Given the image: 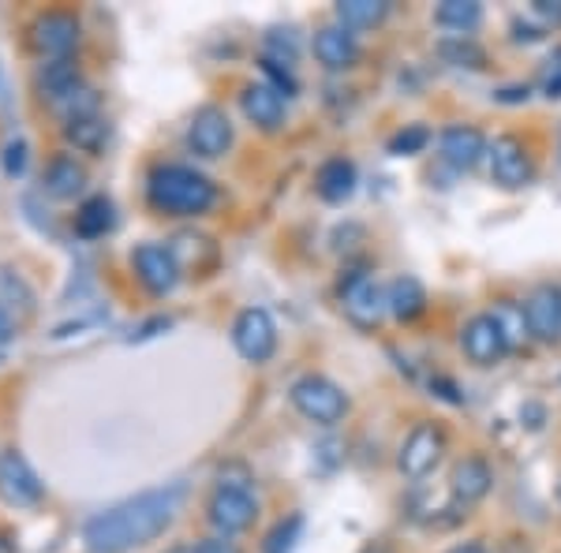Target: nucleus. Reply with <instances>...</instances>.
<instances>
[{"label":"nucleus","instance_id":"obj_1","mask_svg":"<svg viewBox=\"0 0 561 553\" xmlns=\"http://www.w3.org/2000/svg\"><path fill=\"white\" fill-rule=\"evenodd\" d=\"M187 486L169 483L153 486L142 494L128 497V502L113 505V509L90 516L83 523V542L90 553H128L158 539L169 523L176 520L180 505H184Z\"/></svg>","mask_w":561,"mask_h":553},{"label":"nucleus","instance_id":"obj_24","mask_svg":"<svg viewBox=\"0 0 561 553\" xmlns=\"http://www.w3.org/2000/svg\"><path fill=\"white\" fill-rule=\"evenodd\" d=\"M113 224H116V210L105 195H90L76 214V232L83 235V240H98V235H105Z\"/></svg>","mask_w":561,"mask_h":553},{"label":"nucleus","instance_id":"obj_12","mask_svg":"<svg viewBox=\"0 0 561 553\" xmlns=\"http://www.w3.org/2000/svg\"><path fill=\"white\" fill-rule=\"evenodd\" d=\"M45 494L42 479L34 475V468L26 464L23 452L8 449L0 452V497L8 505H38Z\"/></svg>","mask_w":561,"mask_h":553},{"label":"nucleus","instance_id":"obj_27","mask_svg":"<svg viewBox=\"0 0 561 553\" xmlns=\"http://www.w3.org/2000/svg\"><path fill=\"white\" fill-rule=\"evenodd\" d=\"M386 0H341L337 4V23L348 26V31H370V26L386 23Z\"/></svg>","mask_w":561,"mask_h":553},{"label":"nucleus","instance_id":"obj_37","mask_svg":"<svg viewBox=\"0 0 561 553\" xmlns=\"http://www.w3.org/2000/svg\"><path fill=\"white\" fill-rule=\"evenodd\" d=\"M431 389H434L438 396H446L449 404H460V401H465V396H460V389H457L454 382H449V378H434Z\"/></svg>","mask_w":561,"mask_h":553},{"label":"nucleus","instance_id":"obj_9","mask_svg":"<svg viewBox=\"0 0 561 553\" xmlns=\"http://www.w3.org/2000/svg\"><path fill=\"white\" fill-rule=\"evenodd\" d=\"M232 344L248 362H266L277 352V325L270 319V311L262 307H248L232 322Z\"/></svg>","mask_w":561,"mask_h":553},{"label":"nucleus","instance_id":"obj_30","mask_svg":"<svg viewBox=\"0 0 561 553\" xmlns=\"http://www.w3.org/2000/svg\"><path fill=\"white\" fill-rule=\"evenodd\" d=\"M431 142V131L423 128V124H404L401 131L389 135L386 150L393 153V158H415V153H423Z\"/></svg>","mask_w":561,"mask_h":553},{"label":"nucleus","instance_id":"obj_15","mask_svg":"<svg viewBox=\"0 0 561 553\" xmlns=\"http://www.w3.org/2000/svg\"><path fill=\"white\" fill-rule=\"evenodd\" d=\"M311 49H314V60H319L325 71H348V68H356V60H359L356 34H352L348 26H341V23L314 31Z\"/></svg>","mask_w":561,"mask_h":553},{"label":"nucleus","instance_id":"obj_19","mask_svg":"<svg viewBox=\"0 0 561 553\" xmlns=\"http://www.w3.org/2000/svg\"><path fill=\"white\" fill-rule=\"evenodd\" d=\"M356 184H359L356 165H352L348 158H341V153L337 158H325L319 165V172H314V192L333 206L348 203V198L356 195Z\"/></svg>","mask_w":561,"mask_h":553},{"label":"nucleus","instance_id":"obj_28","mask_svg":"<svg viewBox=\"0 0 561 553\" xmlns=\"http://www.w3.org/2000/svg\"><path fill=\"white\" fill-rule=\"evenodd\" d=\"M304 534V516L300 512H288L285 520L274 523V531L262 539V553H293L296 542Z\"/></svg>","mask_w":561,"mask_h":553},{"label":"nucleus","instance_id":"obj_14","mask_svg":"<svg viewBox=\"0 0 561 553\" xmlns=\"http://www.w3.org/2000/svg\"><path fill=\"white\" fill-rule=\"evenodd\" d=\"M438 150H442V161H446V165L468 172L486 158L491 142H486V135L479 131L476 124H449V128H442V135H438Z\"/></svg>","mask_w":561,"mask_h":553},{"label":"nucleus","instance_id":"obj_13","mask_svg":"<svg viewBox=\"0 0 561 553\" xmlns=\"http://www.w3.org/2000/svg\"><path fill=\"white\" fill-rule=\"evenodd\" d=\"M524 319L528 333L542 344L561 341V285H539L524 299Z\"/></svg>","mask_w":561,"mask_h":553},{"label":"nucleus","instance_id":"obj_6","mask_svg":"<svg viewBox=\"0 0 561 553\" xmlns=\"http://www.w3.org/2000/svg\"><path fill=\"white\" fill-rule=\"evenodd\" d=\"M341 292V303H345V314L352 325L359 330H375L382 322V314H389L386 307V292L378 288V280L367 274V269H348L337 285Z\"/></svg>","mask_w":561,"mask_h":553},{"label":"nucleus","instance_id":"obj_10","mask_svg":"<svg viewBox=\"0 0 561 553\" xmlns=\"http://www.w3.org/2000/svg\"><path fill=\"white\" fill-rule=\"evenodd\" d=\"M187 147H192V153H198V158H206V161L221 158V153L232 147L229 113H225V108H217V105L198 108V113L192 116V128H187Z\"/></svg>","mask_w":561,"mask_h":553},{"label":"nucleus","instance_id":"obj_42","mask_svg":"<svg viewBox=\"0 0 561 553\" xmlns=\"http://www.w3.org/2000/svg\"><path fill=\"white\" fill-rule=\"evenodd\" d=\"M0 553H15V546H12V542L4 539V534H0Z\"/></svg>","mask_w":561,"mask_h":553},{"label":"nucleus","instance_id":"obj_34","mask_svg":"<svg viewBox=\"0 0 561 553\" xmlns=\"http://www.w3.org/2000/svg\"><path fill=\"white\" fill-rule=\"evenodd\" d=\"M542 94L561 97V49L554 53V60H550V76L542 79Z\"/></svg>","mask_w":561,"mask_h":553},{"label":"nucleus","instance_id":"obj_18","mask_svg":"<svg viewBox=\"0 0 561 553\" xmlns=\"http://www.w3.org/2000/svg\"><path fill=\"white\" fill-rule=\"evenodd\" d=\"M240 108H243V116L262 131H280V124H285V97H280L270 83L243 87Z\"/></svg>","mask_w":561,"mask_h":553},{"label":"nucleus","instance_id":"obj_35","mask_svg":"<svg viewBox=\"0 0 561 553\" xmlns=\"http://www.w3.org/2000/svg\"><path fill=\"white\" fill-rule=\"evenodd\" d=\"M531 12H536L539 20H547L550 26H561V0H536Z\"/></svg>","mask_w":561,"mask_h":553},{"label":"nucleus","instance_id":"obj_7","mask_svg":"<svg viewBox=\"0 0 561 553\" xmlns=\"http://www.w3.org/2000/svg\"><path fill=\"white\" fill-rule=\"evenodd\" d=\"M486 161H491V180L502 192H520V187H528L531 176H536L531 153L517 135H497L491 142V150H486Z\"/></svg>","mask_w":561,"mask_h":553},{"label":"nucleus","instance_id":"obj_25","mask_svg":"<svg viewBox=\"0 0 561 553\" xmlns=\"http://www.w3.org/2000/svg\"><path fill=\"white\" fill-rule=\"evenodd\" d=\"M65 139H68L76 150L98 153V150H102L105 142H108V124H105L98 113H90V116H71V120L65 124Z\"/></svg>","mask_w":561,"mask_h":553},{"label":"nucleus","instance_id":"obj_5","mask_svg":"<svg viewBox=\"0 0 561 553\" xmlns=\"http://www.w3.org/2000/svg\"><path fill=\"white\" fill-rule=\"evenodd\" d=\"M446 430L438 423H415L409 430V438L397 449V468L404 479H427L434 468L446 457Z\"/></svg>","mask_w":561,"mask_h":553},{"label":"nucleus","instance_id":"obj_23","mask_svg":"<svg viewBox=\"0 0 561 553\" xmlns=\"http://www.w3.org/2000/svg\"><path fill=\"white\" fill-rule=\"evenodd\" d=\"M438 57L454 68H468V71H479L486 68V49L479 45L472 34H449V38L438 42Z\"/></svg>","mask_w":561,"mask_h":553},{"label":"nucleus","instance_id":"obj_11","mask_svg":"<svg viewBox=\"0 0 561 553\" xmlns=\"http://www.w3.org/2000/svg\"><path fill=\"white\" fill-rule=\"evenodd\" d=\"M135 277H139V285L147 288L153 296H169L176 288L180 280V262L169 247H161V243H142V247H135Z\"/></svg>","mask_w":561,"mask_h":553},{"label":"nucleus","instance_id":"obj_17","mask_svg":"<svg viewBox=\"0 0 561 553\" xmlns=\"http://www.w3.org/2000/svg\"><path fill=\"white\" fill-rule=\"evenodd\" d=\"M494 486V471L483 457H465L449 475V489H454V502L460 509H472V505L483 502Z\"/></svg>","mask_w":561,"mask_h":553},{"label":"nucleus","instance_id":"obj_21","mask_svg":"<svg viewBox=\"0 0 561 553\" xmlns=\"http://www.w3.org/2000/svg\"><path fill=\"white\" fill-rule=\"evenodd\" d=\"M83 184H87V172L76 158H68V153L53 158L49 169H45V192L53 198H76L83 192Z\"/></svg>","mask_w":561,"mask_h":553},{"label":"nucleus","instance_id":"obj_3","mask_svg":"<svg viewBox=\"0 0 561 553\" xmlns=\"http://www.w3.org/2000/svg\"><path fill=\"white\" fill-rule=\"evenodd\" d=\"M288 401H293L296 412L314 426H337V423H345V415H348V396L341 393L337 382H330V378H322V375L296 378L293 389H288Z\"/></svg>","mask_w":561,"mask_h":553},{"label":"nucleus","instance_id":"obj_39","mask_svg":"<svg viewBox=\"0 0 561 553\" xmlns=\"http://www.w3.org/2000/svg\"><path fill=\"white\" fill-rule=\"evenodd\" d=\"M520 419L531 426V430H539L542 419H547V412H542V404H524L520 407Z\"/></svg>","mask_w":561,"mask_h":553},{"label":"nucleus","instance_id":"obj_31","mask_svg":"<svg viewBox=\"0 0 561 553\" xmlns=\"http://www.w3.org/2000/svg\"><path fill=\"white\" fill-rule=\"evenodd\" d=\"M491 314H494L497 322H502V330H505V337H510L513 348H517L524 337H531V333H528V319H524V307L510 303V299H502V303H497Z\"/></svg>","mask_w":561,"mask_h":553},{"label":"nucleus","instance_id":"obj_8","mask_svg":"<svg viewBox=\"0 0 561 553\" xmlns=\"http://www.w3.org/2000/svg\"><path fill=\"white\" fill-rule=\"evenodd\" d=\"M460 348H465V356L472 359L476 367H494V362H502L510 356L513 344L505 337L502 322H497L491 311H483L465 322V330H460Z\"/></svg>","mask_w":561,"mask_h":553},{"label":"nucleus","instance_id":"obj_45","mask_svg":"<svg viewBox=\"0 0 561 553\" xmlns=\"http://www.w3.org/2000/svg\"><path fill=\"white\" fill-rule=\"evenodd\" d=\"M558 502H561V486H558Z\"/></svg>","mask_w":561,"mask_h":553},{"label":"nucleus","instance_id":"obj_41","mask_svg":"<svg viewBox=\"0 0 561 553\" xmlns=\"http://www.w3.org/2000/svg\"><path fill=\"white\" fill-rule=\"evenodd\" d=\"M446 553H486V546H479V542H465V546H454Z\"/></svg>","mask_w":561,"mask_h":553},{"label":"nucleus","instance_id":"obj_43","mask_svg":"<svg viewBox=\"0 0 561 553\" xmlns=\"http://www.w3.org/2000/svg\"><path fill=\"white\" fill-rule=\"evenodd\" d=\"M165 553H198V546H173V550H165Z\"/></svg>","mask_w":561,"mask_h":553},{"label":"nucleus","instance_id":"obj_32","mask_svg":"<svg viewBox=\"0 0 561 553\" xmlns=\"http://www.w3.org/2000/svg\"><path fill=\"white\" fill-rule=\"evenodd\" d=\"M262 71L270 76V87L277 90V94H285V97H296V90H300V83H296V76L288 68H280L277 60H270V57H262L259 60Z\"/></svg>","mask_w":561,"mask_h":553},{"label":"nucleus","instance_id":"obj_36","mask_svg":"<svg viewBox=\"0 0 561 553\" xmlns=\"http://www.w3.org/2000/svg\"><path fill=\"white\" fill-rule=\"evenodd\" d=\"M531 97V87H502V90H494V102H505V105H520V102H528Z\"/></svg>","mask_w":561,"mask_h":553},{"label":"nucleus","instance_id":"obj_16","mask_svg":"<svg viewBox=\"0 0 561 553\" xmlns=\"http://www.w3.org/2000/svg\"><path fill=\"white\" fill-rule=\"evenodd\" d=\"M34 45L53 60H68V53L79 45V20L71 12H45L34 23Z\"/></svg>","mask_w":561,"mask_h":553},{"label":"nucleus","instance_id":"obj_26","mask_svg":"<svg viewBox=\"0 0 561 553\" xmlns=\"http://www.w3.org/2000/svg\"><path fill=\"white\" fill-rule=\"evenodd\" d=\"M434 23L457 34H472L476 26L483 23V8H479L476 0H442V4L434 8Z\"/></svg>","mask_w":561,"mask_h":553},{"label":"nucleus","instance_id":"obj_22","mask_svg":"<svg viewBox=\"0 0 561 553\" xmlns=\"http://www.w3.org/2000/svg\"><path fill=\"white\" fill-rule=\"evenodd\" d=\"M38 83H42V94L49 97V102H57V105L68 102V97L79 90V68H76V60H49V65L42 68Z\"/></svg>","mask_w":561,"mask_h":553},{"label":"nucleus","instance_id":"obj_29","mask_svg":"<svg viewBox=\"0 0 561 553\" xmlns=\"http://www.w3.org/2000/svg\"><path fill=\"white\" fill-rule=\"evenodd\" d=\"M0 303L12 307L15 314H31L34 311L31 285H26L20 274H12V269H0Z\"/></svg>","mask_w":561,"mask_h":553},{"label":"nucleus","instance_id":"obj_33","mask_svg":"<svg viewBox=\"0 0 561 553\" xmlns=\"http://www.w3.org/2000/svg\"><path fill=\"white\" fill-rule=\"evenodd\" d=\"M26 153H31V147H26L23 139H12L4 147V172L8 176H23L26 172Z\"/></svg>","mask_w":561,"mask_h":553},{"label":"nucleus","instance_id":"obj_4","mask_svg":"<svg viewBox=\"0 0 561 553\" xmlns=\"http://www.w3.org/2000/svg\"><path fill=\"white\" fill-rule=\"evenodd\" d=\"M206 516H210V523L221 531V539H229V534H240L255 523L259 497L251 494L248 483H217L210 502H206Z\"/></svg>","mask_w":561,"mask_h":553},{"label":"nucleus","instance_id":"obj_2","mask_svg":"<svg viewBox=\"0 0 561 553\" xmlns=\"http://www.w3.org/2000/svg\"><path fill=\"white\" fill-rule=\"evenodd\" d=\"M147 198L161 214L198 217L217 203V187L192 165H158L147 180Z\"/></svg>","mask_w":561,"mask_h":553},{"label":"nucleus","instance_id":"obj_44","mask_svg":"<svg viewBox=\"0 0 561 553\" xmlns=\"http://www.w3.org/2000/svg\"><path fill=\"white\" fill-rule=\"evenodd\" d=\"M359 553H386V546H367V550H359Z\"/></svg>","mask_w":561,"mask_h":553},{"label":"nucleus","instance_id":"obj_40","mask_svg":"<svg viewBox=\"0 0 561 553\" xmlns=\"http://www.w3.org/2000/svg\"><path fill=\"white\" fill-rule=\"evenodd\" d=\"M12 341V319H8V311L0 307V344Z\"/></svg>","mask_w":561,"mask_h":553},{"label":"nucleus","instance_id":"obj_20","mask_svg":"<svg viewBox=\"0 0 561 553\" xmlns=\"http://www.w3.org/2000/svg\"><path fill=\"white\" fill-rule=\"evenodd\" d=\"M386 307L397 322H415L423 311H427V288L409 274L397 277L393 285L386 288Z\"/></svg>","mask_w":561,"mask_h":553},{"label":"nucleus","instance_id":"obj_38","mask_svg":"<svg viewBox=\"0 0 561 553\" xmlns=\"http://www.w3.org/2000/svg\"><path fill=\"white\" fill-rule=\"evenodd\" d=\"M198 553H240V546L229 539H203L198 542Z\"/></svg>","mask_w":561,"mask_h":553}]
</instances>
